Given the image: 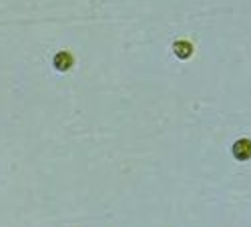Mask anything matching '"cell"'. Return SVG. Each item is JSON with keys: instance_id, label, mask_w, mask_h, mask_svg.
Listing matches in <instances>:
<instances>
[{"instance_id": "2", "label": "cell", "mask_w": 251, "mask_h": 227, "mask_svg": "<svg viewBox=\"0 0 251 227\" xmlns=\"http://www.w3.org/2000/svg\"><path fill=\"white\" fill-rule=\"evenodd\" d=\"M233 157L237 161H249L251 159V141L249 139H239L233 145Z\"/></svg>"}, {"instance_id": "1", "label": "cell", "mask_w": 251, "mask_h": 227, "mask_svg": "<svg viewBox=\"0 0 251 227\" xmlns=\"http://www.w3.org/2000/svg\"><path fill=\"white\" fill-rule=\"evenodd\" d=\"M52 65H54V69H56L58 73H67V71H71V69H73L75 58H73V54H71L69 50H60V52H56V54H54Z\"/></svg>"}, {"instance_id": "3", "label": "cell", "mask_w": 251, "mask_h": 227, "mask_svg": "<svg viewBox=\"0 0 251 227\" xmlns=\"http://www.w3.org/2000/svg\"><path fill=\"white\" fill-rule=\"evenodd\" d=\"M173 52L179 56V58H189L193 54V45L187 43V40H179V43L173 45Z\"/></svg>"}]
</instances>
